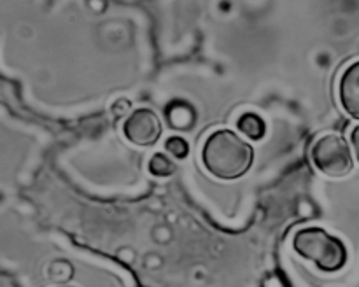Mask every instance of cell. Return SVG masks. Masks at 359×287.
Listing matches in <instances>:
<instances>
[{
	"mask_svg": "<svg viewBox=\"0 0 359 287\" xmlns=\"http://www.w3.org/2000/svg\"><path fill=\"white\" fill-rule=\"evenodd\" d=\"M202 161L210 175L221 181H235L255 163V149L231 130H217L207 136Z\"/></svg>",
	"mask_w": 359,
	"mask_h": 287,
	"instance_id": "1",
	"label": "cell"
},
{
	"mask_svg": "<svg viewBox=\"0 0 359 287\" xmlns=\"http://www.w3.org/2000/svg\"><path fill=\"white\" fill-rule=\"evenodd\" d=\"M293 248L298 255L314 262L316 268L325 273H335L347 262V248L340 238L318 226H309L297 231Z\"/></svg>",
	"mask_w": 359,
	"mask_h": 287,
	"instance_id": "2",
	"label": "cell"
},
{
	"mask_svg": "<svg viewBox=\"0 0 359 287\" xmlns=\"http://www.w3.org/2000/svg\"><path fill=\"white\" fill-rule=\"evenodd\" d=\"M311 160L323 175L333 178L346 177L354 168L349 144L344 136L335 133H328L316 140L311 149Z\"/></svg>",
	"mask_w": 359,
	"mask_h": 287,
	"instance_id": "3",
	"label": "cell"
},
{
	"mask_svg": "<svg viewBox=\"0 0 359 287\" xmlns=\"http://www.w3.org/2000/svg\"><path fill=\"white\" fill-rule=\"evenodd\" d=\"M161 121L154 111L147 107L135 108L123 122V133L126 140L135 146L149 147L161 136Z\"/></svg>",
	"mask_w": 359,
	"mask_h": 287,
	"instance_id": "4",
	"label": "cell"
},
{
	"mask_svg": "<svg viewBox=\"0 0 359 287\" xmlns=\"http://www.w3.org/2000/svg\"><path fill=\"white\" fill-rule=\"evenodd\" d=\"M339 100L351 118L359 119V62L347 66L340 77Z\"/></svg>",
	"mask_w": 359,
	"mask_h": 287,
	"instance_id": "5",
	"label": "cell"
},
{
	"mask_svg": "<svg viewBox=\"0 0 359 287\" xmlns=\"http://www.w3.org/2000/svg\"><path fill=\"white\" fill-rule=\"evenodd\" d=\"M238 132L251 140H262L266 133V122L262 115L255 112H245L237 121Z\"/></svg>",
	"mask_w": 359,
	"mask_h": 287,
	"instance_id": "6",
	"label": "cell"
},
{
	"mask_svg": "<svg viewBox=\"0 0 359 287\" xmlns=\"http://www.w3.org/2000/svg\"><path fill=\"white\" fill-rule=\"evenodd\" d=\"M167 118L170 121V125L174 128H189L193 125V119H195V114H193L191 108L188 105H174L167 111Z\"/></svg>",
	"mask_w": 359,
	"mask_h": 287,
	"instance_id": "7",
	"label": "cell"
},
{
	"mask_svg": "<svg viewBox=\"0 0 359 287\" xmlns=\"http://www.w3.org/2000/svg\"><path fill=\"white\" fill-rule=\"evenodd\" d=\"M149 172L154 177H168L175 172V163L165 153H156L149 160Z\"/></svg>",
	"mask_w": 359,
	"mask_h": 287,
	"instance_id": "8",
	"label": "cell"
},
{
	"mask_svg": "<svg viewBox=\"0 0 359 287\" xmlns=\"http://www.w3.org/2000/svg\"><path fill=\"white\" fill-rule=\"evenodd\" d=\"M165 149L168 150V154L177 160H184L189 154V146L182 136H170V139L165 142Z\"/></svg>",
	"mask_w": 359,
	"mask_h": 287,
	"instance_id": "9",
	"label": "cell"
},
{
	"mask_svg": "<svg viewBox=\"0 0 359 287\" xmlns=\"http://www.w3.org/2000/svg\"><path fill=\"white\" fill-rule=\"evenodd\" d=\"M351 144H353V149L354 153H356L359 161V125L354 126L353 132H351Z\"/></svg>",
	"mask_w": 359,
	"mask_h": 287,
	"instance_id": "10",
	"label": "cell"
},
{
	"mask_svg": "<svg viewBox=\"0 0 359 287\" xmlns=\"http://www.w3.org/2000/svg\"><path fill=\"white\" fill-rule=\"evenodd\" d=\"M63 287H67V286H63Z\"/></svg>",
	"mask_w": 359,
	"mask_h": 287,
	"instance_id": "11",
	"label": "cell"
}]
</instances>
